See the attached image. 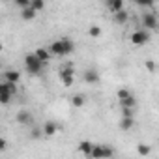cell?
I'll return each mask as SVG.
<instances>
[{
  "mask_svg": "<svg viewBox=\"0 0 159 159\" xmlns=\"http://www.w3.org/2000/svg\"><path fill=\"white\" fill-rule=\"evenodd\" d=\"M73 51H75V45H73V41L67 39V38L56 39V41H52L51 47H49L51 56H67V54H71Z\"/></svg>",
  "mask_w": 159,
  "mask_h": 159,
  "instance_id": "cell-1",
  "label": "cell"
},
{
  "mask_svg": "<svg viewBox=\"0 0 159 159\" xmlns=\"http://www.w3.org/2000/svg\"><path fill=\"white\" fill-rule=\"evenodd\" d=\"M43 67H45V64L39 62V60L34 56V52L25 54V69H26L28 75H39V73L43 71Z\"/></svg>",
  "mask_w": 159,
  "mask_h": 159,
  "instance_id": "cell-2",
  "label": "cell"
},
{
  "mask_svg": "<svg viewBox=\"0 0 159 159\" xmlns=\"http://www.w3.org/2000/svg\"><path fill=\"white\" fill-rule=\"evenodd\" d=\"M114 155V148L109 144H94L90 157L92 159H111Z\"/></svg>",
  "mask_w": 159,
  "mask_h": 159,
  "instance_id": "cell-3",
  "label": "cell"
},
{
  "mask_svg": "<svg viewBox=\"0 0 159 159\" xmlns=\"http://www.w3.org/2000/svg\"><path fill=\"white\" fill-rule=\"evenodd\" d=\"M140 21H142V26H144L142 30H146V32L157 28V15L153 11H144L142 17H140Z\"/></svg>",
  "mask_w": 159,
  "mask_h": 159,
  "instance_id": "cell-4",
  "label": "cell"
},
{
  "mask_svg": "<svg viewBox=\"0 0 159 159\" xmlns=\"http://www.w3.org/2000/svg\"><path fill=\"white\" fill-rule=\"evenodd\" d=\"M129 41H131L133 45L140 47V45H144V43L150 41V32H146V30H135V32H131Z\"/></svg>",
  "mask_w": 159,
  "mask_h": 159,
  "instance_id": "cell-5",
  "label": "cell"
},
{
  "mask_svg": "<svg viewBox=\"0 0 159 159\" xmlns=\"http://www.w3.org/2000/svg\"><path fill=\"white\" fill-rule=\"evenodd\" d=\"M15 120H17V124H19V125H30V124L34 122V116H32V112H30V111L21 109V111L15 114Z\"/></svg>",
  "mask_w": 159,
  "mask_h": 159,
  "instance_id": "cell-6",
  "label": "cell"
},
{
  "mask_svg": "<svg viewBox=\"0 0 159 159\" xmlns=\"http://www.w3.org/2000/svg\"><path fill=\"white\" fill-rule=\"evenodd\" d=\"M58 129H60V125L54 120H47L43 124V127H41V133H43V137H54Z\"/></svg>",
  "mask_w": 159,
  "mask_h": 159,
  "instance_id": "cell-7",
  "label": "cell"
},
{
  "mask_svg": "<svg viewBox=\"0 0 159 159\" xmlns=\"http://www.w3.org/2000/svg\"><path fill=\"white\" fill-rule=\"evenodd\" d=\"M83 79H84V83H88V84H98L101 77H99V71H98V69L90 67V69H86V71H84Z\"/></svg>",
  "mask_w": 159,
  "mask_h": 159,
  "instance_id": "cell-8",
  "label": "cell"
},
{
  "mask_svg": "<svg viewBox=\"0 0 159 159\" xmlns=\"http://www.w3.org/2000/svg\"><path fill=\"white\" fill-rule=\"evenodd\" d=\"M4 81H6V83H11V84H17V83L21 81V71H17V69H8V71L4 73Z\"/></svg>",
  "mask_w": 159,
  "mask_h": 159,
  "instance_id": "cell-9",
  "label": "cell"
},
{
  "mask_svg": "<svg viewBox=\"0 0 159 159\" xmlns=\"http://www.w3.org/2000/svg\"><path fill=\"white\" fill-rule=\"evenodd\" d=\"M69 105L75 107V109L84 107V105H86V96H83V94H73L71 99H69Z\"/></svg>",
  "mask_w": 159,
  "mask_h": 159,
  "instance_id": "cell-10",
  "label": "cell"
},
{
  "mask_svg": "<svg viewBox=\"0 0 159 159\" xmlns=\"http://www.w3.org/2000/svg\"><path fill=\"white\" fill-rule=\"evenodd\" d=\"M2 94H10L11 98L17 94V84H11V83H0V96Z\"/></svg>",
  "mask_w": 159,
  "mask_h": 159,
  "instance_id": "cell-11",
  "label": "cell"
},
{
  "mask_svg": "<svg viewBox=\"0 0 159 159\" xmlns=\"http://www.w3.org/2000/svg\"><path fill=\"white\" fill-rule=\"evenodd\" d=\"M34 56H36L39 62H43V64H47V62L51 60V52H49V49H45V47L36 49V51H34Z\"/></svg>",
  "mask_w": 159,
  "mask_h": 159,
  "instance_id": "cell-12",
  "label": "cell"
},
{
  "mask_svg": "<svg viewBox=\"0 0 159 159\" xmlns=\"http://www.w3.org/2000/svg\"><path fill=\"white\" fill-rule=\"evenodd\" d=\"M75 75V69H73V64H64L62 67H60V71H58V77L60 79H67V77H73Z\"/></svg>",
  "mask_w": 159,
  "mask_h": 159,
  "instance_id": "cell-13",
  "label": "cell"
},
{
  "mask_svg": "<svg viewBox=\"0 0 159 159\" xmlns=\"http://www.w3.org/2000/svg\"><path fill=\"white\" fill-rule=\"evenodd\" d=\"M112 21H114L116 25H125V23L129 21V13H127L125 10H122V11H118V13H112Z\"/></svg>",
  "mask_w": 159,
  "mask_h": 159,
  "instance_id": "cell-14",
  "label": "cell"
},
{
  "mask_svg": "<svg viewBox=\"0 0 159 159\" xmlns=\"http://www.w3.org/2000/svg\"><path fill=\"white\" fill-rule=\"evenodd\" d=\"M107 8L112 13H118V11L124 10V0H107Z\"/></svg>",
  "mask_w": 159,
  "mask_h": 159,
  "instance_id": "cell-15",
  "label": "cell"
},
{
  "mask_svg": "<svg viewBox=\"0 0 159 159\" xmlns=\"http://www.w3.org/2000/svg\"><path fill=\"white\" fill-rule=\"evenodd\" d=\"M92 148H94V144L90 140H81V142H79V146H77V150L81 152V153H84V155H90L92 153Z\"/></svg>",
  "mask_w": 159,
  "mask_h": 159,
  "instance_id": "cell-16",
  "label": "cell"
},
{
  "mask_svg": "<svg viewBox=\"0 0 159 159\" xmlns=\"http://www.w3.org/2000/svg\"><path fill=\"white\" fill-rule=\"evenodd\" d=\"M120 107H122V109H131V111H133V109L137 107V98L131 94L129 98H125L124 101H120Z\"/></svg>",
  "mask_w": 159,
  "mask_h": 159,
  "instance_id": "cell-17",
  "label": "cell"
},
{
  "mask_svg": "<svg viewBox=\"0 0 159 159\" xmlns=\"http://www.w3.org/2000/svg\"><path fill=\"white\" fill-rule=\"evenodd\" d=\"M137 153H139V155H142V157H146V155H150V153H152V146H150V144L140 142V144H137Z\"/></svg>",
  "mask_w": 159,
  "mask_h": 159,
  "instance_id": "cell-18",
  "label": "cell"
},
{
  "mask_svg": "<svg viewBox=\"0 0 159 159\" xmlns=\"http://www.w3.org/2000/svg\"><path fill=\"white\" fill-rule=\"evenodd\" d=\"M36 11L32 10V8H26V10H21V19L23 21H32V19H36Z\"/></svg>",
  "mask_w": 159,
  "mask_h": 159,
  "instance_id": "cell-19",
  "label": "cell"
},
{
  "mask_svg": "<svg viewBox=\"0 0 159 159\" xmlns=\"http://www.w3.org/2000/svg\"><path fill=\"white\" fill-rule=\"evenodd\" d=\"M133 124H135L133 118H122V120H120V129H122V131H129V129L133 127Z\"/></svg>",
  "mask_w": 159,
  "mask_h": 159,
  "instance_id": "cell-20",
  "label": "cell"
},
{
  "mask_svg": "<svg viewBox=\"0 0 159 159\" xmlns=\"http://www.w3.org/2000/svg\"><path fill=\"white\" fill-rule=\"evenodd\" d=\"M30 8L38 13V11H41L45 8V2H43V0H30Z\"/></svg>",
  "mask_w": 159,
  "mask_h": 159,
  "instance_id": "cell-21",
  "label": "cell"
},
{
  "mask_svg": "<svg viewBox=\"0 0 159 159\" xmlns=\"http://www.w3.org/2000/svg\"><path fill=\"white\" fill-rule=\"evenodd\" d=\"M131 96V90H127V88H120L118 92H116V98H118V101H124L125 98H129Z\"/></svg>",
  "mask_w": 159,
  "mask_h": 159,
  "instance_id": "cell-22",
  "label": "cell"
},
{
  "mask_svg": "<svg viewBox=\"0 0 159 159\" xmlns=\"http://www.w3.org/2000/svg\"><path fill=\"white\" fill-rule=\"evenodd\" d=\"M88 34H90L92 38H99V36H101V28H99L98 25H92V26L88 28Z\"/></svg>",
  "mask_w": 159,
  "mask_h": 159,
  "instance_id": "cell-23",
  "label": "cell"
},
{
  "mask_svg": "<svg viewBox=\"0 0 159 159\" xmlns=\"http://www.w3.org/2000/svg\"><path fill=\"white\" fill-rule=\"evenodd\" d=\"M144 67H146L150 73H155V69H157V66H155L153 60H146V62H144Z\"/></svg>",
  "mask_w": 159,
  "mask_h": 159,
  "instance_id": "cell-24",
  "label": "cell"
},
{
  "mask_svg": "<svg viewBox=\"0 0 159 159\" xmlns=\"http://www.w3.org/2000/svg\"><path fill=\"white\" fill-rule=\"evenodd\" d=\"M15 6L21 10H26V8H30V0H15Z\"/></svg>",
  "mask_w": 159,
  "mask_h": 159,
  "instance_id": "cell-25",
  "label": "cell"
},
{
  "mask_svg": "<svg viewBox=\"0 0 159 159\" xmlns=\"http://www.w3.org/2000/svg\"><path fill=\"white\" fill-rule=\"evenodd\" d=\"M41 135H43V133H41V129H39V127H32V131H30V139H34V140H36V139H39Z\"/></svg>",
  "mask_w": 159,
  "mask_h": 159,
  "instance_id": "cell-26",
  "label": "cell"
},
{
  "mask_svg": "<svg viewBox=\"0 0 159 159\" xmlns=\"http://www.w3.org/2000/svg\"><path fill=\"white\" fill-rule=\"evenodd\" d=\"M11 103V96L10 94H2L0 96V105H10Z\"/></svg>",
  "mask_w": 159,
  "mask_h": 159,
  "instance_id": "cell-27",
  "label": "cell"
},
{
  "mask_svg": "<svg viewBox=\"0 0 159 159\" xmlns=\"http://www.w3.org/2000/svg\"><path fill=\"white\" fill-rule=\"evenodd\" d=\"M122 118H133V111L131 109H122Z\"/></svg>",
  "mask_w": 159,
  "mask_h": 159,
  "instance_id": "cell-28",
  "label": "cell"
},
{
  "mask_svg": "<svg viewBox=\"0 0 159 159\" xmlns=\"http://www.w3.org/2000/svg\"><path fill=\"white\" fill-rule=\"evenodd\" d=\"M8 148V140L6 139H2V137H0V152H4Z\"/></svg>",
  "mask_w": 159,
  "mask_h": 159,
  "instance_id": "cell-29",
  "label": "cell"
},
{
  "mask_svg": "<svg viewBox=\"0 0 159 159\" xmlns=\"http://www.w3.org/2000/svg\"><path fill=\"white\" fill-rule=\"evenodd\" d=\"M2 51H4V43H2V41H0V52H2Z\"/></svg>",
  "mask_w": 159,
  "mask_h": 159,
  "instance_id": "cell-30",
  "label": "cell"
},
{
  "mask_svg": "<svg viewBox=\"0 0 159 159\" xmlns=\"http://www.w3.org/2000/svg\"><path fill=\"white\" fill-rule=\"evenodd\" d=\"M0 69H2V62H0Z\"/></svg>",
  "mask_w": 159,
  "mask_h": 159,
  "instance_id": "cell-31",
  "label": "cell"
}]
</instances>
